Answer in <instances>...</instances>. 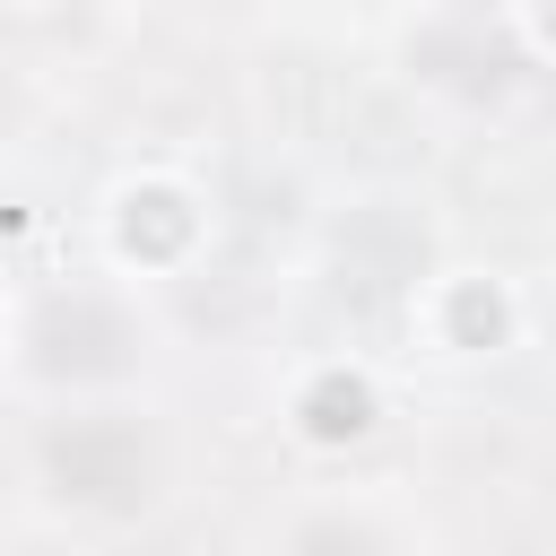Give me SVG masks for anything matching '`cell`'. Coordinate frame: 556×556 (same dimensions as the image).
Here are the masks:
<instances>
[{"instance_id":"cell-3","label":"cell","mask_w":556,"mask_h":556,"mask_svg":"<svg viewBox=\"0 0 556 556\" xmlns=\"http://www.w3.org/2000/svg\"><path fill=\"white\" fill-rule=\"evenodd\" d=\"M408 78L434 87V96H452V104H504L530 78V52H521V26L513 17L443 9V17H417L408 26Z\"/></svg>"},{"instance_id":"cell-2","label":"cell","mask_w":556,"mask_h":556,"mask_svg":"<svg viewBox=\"0 0 556 556\" xmlns=\"http://www.w3.org/2000/svg\"><path fill=\"white\" fill-rule=\"evenodd\" d=\"M17 365L52 391H104V382H130L148 365V330L104 287H52L17 321Z\"/></svg>"},{"instance_id":"cell-1","label":"cell","mask_w":556,"mask_h":556,"mask_svg":"<svg viewBox=\"0 0 556 556\" xmlns=\"http://www.w3.org/2000/svg\"><path fill=\"white\" fill-rule=\"evenodd\" d=\"M165 434L139 408H61L35 434V486L78 521H148L165 504Z\"/></svg>"},{"instance_id":"cell-6","label":"cell","mask_w":556,"mask_h":556,"mask_svg":"<svg viewBox=\"0 0 556 556\" xmlns=\"http://www.w3.org/2000/svg\"><path fill=\"white\" fill-rule=\"evenodd\" d=\"M0 513H9V469H0Z\"/></svg>"},{"instance_id":"cell-5","label":"cell","mask_w":556,"mask_h":556,"mask_svg":"<svg viewBox=\"0 0 556 556\" xmlns=\"http://www.w3.org/2000/svg\"><path fill=\"white\" fill-rule=\"evenodd\" d=\"M0 556H78V547H70V539H9Z\"/></svg>"},{"instance_id":"cell-4","label":"cell","mask_w":556,"mask_h":556,"mask_svg":"<svg viewBox=\"0 0 556 556\" xmlns=\"http://www.w3.org/2000/svg\"><path fill=\"white\" fill-rule=\"evenodd\" d=\"M295 417L313 443H356V434H374V391H365V374H321L295 400Z\"/></svg>"}]
</instances>
